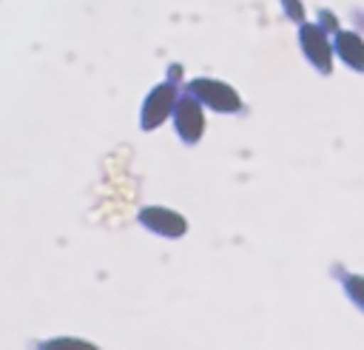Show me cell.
<instances>
[{
  "label": "cell",
  "instance_id": "cell-1",
  "mask_svg": "<svg viewBox=\"0 0 364 350\" xmlns=\"http://www.w3.org/2000/svg\"><path fill=\"white\" fill-rule=\"evenodd\" d=\"M188 94H193L202 105H208L210 111L219 114H236L242 108V97L236 94L233 85H228L225 80H213V77H196L188 83L185 88Z\"/></svg>",
  "mask_w": 364,
  "mask_h": 350
},
{
  "label": "cell",
  "instance_id": "cell-2",
  "mask_svg": "<svg viewBox=\"0 0 364 350\" xmlns=\"http://www.w3.org/2000/svg\"><path fill=\"white\" fill-rule=\"evenodd\" d=\"M299 46L307 63L318 74L333 71V43H330V34L318 28V23H299Z\"/></svg>",
  "mask_w": 364,
  "mask_h": 350
},
{
  "label": "cell",
  "instance_id": "cell-3",
  "mask_svg": "<svg viewBox=\"0 0 364 350\" xmlns=\"http://www.w3.org/2000/svg\"><path fill=\"white\" fill-rule=\"evenodd\" d=\"M176 97H179V85L165 80L159 85L151 88V94L145 97L142 102V117H139V125L145 131H154L159 128L171 114H173V105H176Z\"/></svg>",
  "mask_w": 364,
  "mask_h": 350
},
{
  "label": "cell",
  "instance_id": "cell-4",
  "mask_svg": "<svg viewBox=\"0 0 364 350\" xmlns=\"http://www.w3.org/2000/svg\"><path fill=\"white\" fill-rule=\"evenodd\" d=\"M171 117H173V128H176L182 142L193 145V142L202 139V134H205V111H202V102L193 94L185 91L182 97H176V105H173Z\"/></svg>",
  "mask_w": 364,
  "mask_h": 350
},
{
  "label": "cell",
  "instance_id": "cell-5",
  "mask_svg": "<svg viewBox=\"0 0 364 350\" xmlns=\"http://www.w3.org/2000/svg\"><path fill=\"white\" fill-rule=\"evenodd\" d=\"M139 225L159 233V236H168V239H176L188 230V222L182 213L171 211V208H162V205H148L139 211Z\"/></svg>",
  "mask_w": 364,
  "mask_h": 350
},
{
  "label": "cell",
  "instance_id": "cell-6",
  "mask_svg": "<svg viewBox=\"0 0 364 350\" xmlns=\"http://www.w3.org/2000/svg\"><path fill=\"white\" fill-rule=\"evenodd\" d=\"M333 54H338L344 60V65H350L353 71L364 74V37L358 31L338 28L333 34Z\"/></svg>",
  "mask_w": 364,
  "mask_h": 350
},
{
  "label": "cell",
  "instance_id": "cell-7",
  "mask_svg": "<svg viewBox=\"0 0 364 350\" xmlns=\"http://www.w3.org/2000/svg\"><path fill=\"white\" fill-rule=\"evenodd\" d=\"M37 350H100L97 344L85 341V339H74V336H57V339H46L37 344Z\"/></svg>",
  "mask_w": 364,
  "mask_h": 350
},
{
  "label": "cell",
  "instance_id": "cell-8",
  "mask_svg": "<svg viewBox=\"0 0 364 350\" xmlns=\"http://www.w3.org/2000/svg\"><path fill=\"white\" fill-rule=\"evenodd\" d=\"M338 279H341V285H344V290H347V299H350L355 307L364 310V276L338 270Z\"/></svg>",
  "mask_w": 364,
  "mask_h": 350
},
{
  "label": "cell",
  "instance_id": "cell-9",
  "mask_svg": "<svg viewBox=\"0 0 364 350\" xmlns=\"http://www.w3.org/2000/svg\"><path fill=\"white\" fill-rule=\"evenodd\" d=\"M282 9H284V17L287 20L304 23V6H301V0H282Z\"/></svg>",
  "mask_w": 364,
  "mask_h": 350
},
{
  "label": "cell",
  "instance_id": "cell-10",
  "mask_svg": "<svg viewBox=\"0 0 364 350\" xmlns=\"http://www.w3.org/2000/svg\"><path fill=\"white\" fill-rule=\"evenodd\" d=\"M318 28L327 31V34H336L338 31V17L333 11H327V9H321L318 11Z\"/></svg>",
  "mask_w": 364,
  "mask_h": 350
},
{
  "label": "cell",
  "instance_id": "cell-11",
  "mask_svg": "<svg viewBox=\"0 0 364 350\" xmlns=\"http://www.w3.org/2000/svg\"><path fill=\"white\" fill-rule=\"evenodd\" d=\"M168 80H171V83H176V85H179V80H182V65H176V63H173V65H171V68H168Z\"/></svg>",
  "mask_w": 364,
  "mask_h": 350
}]
</instances>
